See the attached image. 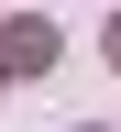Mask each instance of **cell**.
Instances as JSON below:
<instances>
[{"label": "cell", "mask_w": 121, "mask_h": 132, "mask_svg": "<svg viewBox=\"0 0 121 132\" xmlns=\"http://www.w3.org/2000/svg\"><path fill=\"white\" fill-rule=\"evenodd\" d=\"M44 66H55V22H11L0 33V88L11 77H44Z\"/></svg>", "instance_id": "cell-1"}, {"label": "cell", "mask_w": 121, "mask_h": 132, "mask_svg": "<svg viewBox=\"0 0 121 132\" xmlns=\"http://www.w3.org/2000/svg\"><path fill=\"white\" fill-rule=\"evenodd\" d=\"M99 44H110V66H121V11H110V33H99Z\"/></svg>", "instance_id": "cell-2"}]
</instances>
